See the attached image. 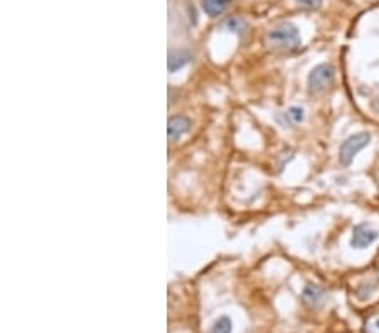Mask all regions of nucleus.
Masks as SVG:
<instances>
[{
	"label": "nucleus",
	"mask_w": 379,
	"mask_h": 333,
	"mask_svg": "<svg viewBox=\"0 0 379 333\" xmlns=\"http://www.w3.org/2000/svg\"><path fill=\"white\" fill-rule=\"evenodd\" d=\"M266 44L275 51H295L302 44L300 31L295 24L281 22L273 27L266 36Z\"/></svg>",
	"instance_id": "1"
},
{
	"label": "nucleus",
	"mask_w": 379,
	"mask_h": 333,
	"mask_svg": "<svg viewBox=\"0 0 379 333\" xmlns=\"http://www.w3.org/2000/svg\"><path fill=\"white\" fill-rule=\"evenodd\" d=\"M369 142H371V137H369V133H357V135H352V137H349L342 145H340V150H339V162H340V165H344V167L351 165V162L354 160V157H356L364 147H367Z\"/></svg>",
	"instance_id": "2"
},
{
	"label": "nucleus",
	"mask_w": 379,
	"mask_h": 333,
	"mask_svg": "<svg viewBox=\"0 0 379 333\" xmlns=\"http://www.w3.org/2000/svg\"><path fill=\"white\" fill-rule=\"evenodd\" d=\"M335 69L330 64H319L309 74V91L310 93H322L334 83Z\"/></svg>",
	"instance_id": "3"
},
{
	"label": "nucleus",
	"mask_w": 379,
	"mask_h": 333,
	"mask_svg": "<svg viewBox=\"0 0 379 333\" xmlns=\"http://www.w3.org/2000/svg\"><path fill=\"white\" fill-rule=\"evenodd\" d=\"M377 236H379V233L376 229H372L371 226L359 224L352 231L351 244H352V248H356V249H364V248H367V246H371L374 241L377 239Z\"/></svg>",
	"instance_id": "4"
},
{
	"label": "nucleus",
	"mask_w": 379,
	"mask_h": 333,
	"mask_svg": "<svg viewBox=\"0 0 379 333\" xmlns=\"http://www.w3.org/2000/svg\"><path fill=\"white\" fill-rule=\"evenodd\" d=\"M193 127V122L189 118L184 117V115H177V117H172L169 120V125H167V135H169L170 142H175L179 140L182 135H185Z\"/></svg>",
	"instance_id": "5"
},
{
	"label": "nucleus",
	"mask_w": 379,
	"mask_h": 333,
	"mask_svg": "<svg viewBox=\"0 0 379 333\" xmlns=\"http://www.w3.org/2000/svg\"><path fill=\"white\" fill-rule=\"evenodd\" d=\"M324 289L320 286H315V284H307L304 293H302V300H304V305L309 308H317L322 305L324 300Z\"/></svg>",
	"instance_id": "6"
},
{
	"label": "nucleus",
	"mask_w": 379,
	"mask_h": 333,
	"mask_svg": "<svg viewBox=\"0 0 379 333\" xmlns=\"http://www.w3.org/2000/svg\"><path fill=\"white\" fill-rule=\"evenodd\" d=\"M304 109L300 108V106H290L287 111H283V113L278 117V122H280L283 127H289V128H294L295 125H299L304 122Z\"/></svg>",
	"instance_id": "7"
},
{
	"label": "nucleus",
	"mask_w": 379,
	"mask_h": 333,
	"mask_svg": "<svg viewBox=\"0 0 379 333\" xmlns=\"http://www.w3.org/2000/svg\"><path fill=\"white\" fill-rule=\"evenodd\" d=\"M191 59H193V54H191L189 51L180 49V51L170 52V56H169V71L170 72H175L177 69L184 67Z\"/></svg>",
	"instance_id": "8"
},
{
	"label": "nucleus",
	"mask_w": 379,
	"mask_h": 333,
	"mask_svg": "<svg viewBox=\"0 0 379 333\" xmlns=\"http://www.w3.org/2000/svg\"><path fill=\"white\" fill-rule=\"evenodd\" d=\"M231 0H203V9L209 17H218L228 9Z\"/></svg>",
	"instance_id": "9"
},
{
	"label": "nucleus",
	"mask_w": 379,
	"mask_h": 333,
	"mask_svg": "<svg viewBox=\"0 0 379 333\" xmlns=\"http://www.w3.org/2000/svg\"><path fill=\"white\" fill-rule=\"evenodd\" d=\"M231 328H233L231 320H229L228 316H221L219 320L214 321V325L209 333H231Z\"/></svg>",
	"instance_id": "10"
},
{
	"label": "nucleus",
	"mask_w": 379,
	"mask_h": 333,
	"mask_svg": "<svg viewBox=\"0 0 379 333\" xmlns=\"http://www.w3.org/2000/svg\"><path fill=\"white\" fill-rule=\"evenodd\" d=\"M377 289V284L376 283H366L362 284V286L357 288L356 291V296L359 298V300H367V298H371V294Z\"/></svg>",
	"instance_id": "11"
},
{
	"label": "nucleus",
	"mask_w": 379,
	"mask_h": 333,
	"mask_svg": "<svg viewBox=\"0 0 379 333\" xmlns=\"http://www.w3.org/2000/svg\"><path fill=\"white\" fill-rule=\"evenodd\" d=\"M295 2L300 9H305V11H315L322 6V0H295Z\"/></svg>",
	"instance_id": "12"
},
{
	"label": "nucleus",
	"mask_w": 379,
	"mask_h": 333,
	"mask_svg": "<svg viewBox=\"0 0 379 333\" xmlns=\"http://www.w3.org/2000/svg\"><path fill=\"white\" fill-rule=\"evenodd\" d=\"M364 333H379V315H374L367 320Z\"/></svg>",
	"instance_id": "13"
},
{
	"label": "nucleus",
	"mask_w": 379,
	"mask_h": 333,
	"mask_svg": "<svg viewBox=\"0 0 379 333\" xmlns=\"http://www.w3.org/2000/svg\"><path fill=\"white\" fill-rule=\"evenodd\" d=\"M226 27L229 29V31H233V32H239V34H241V32H243V29H244V24H243L241 19L231 17V19H228V21H226Z\"/></svg>",
	"instance_id": "14"
},
{
	"label": "nucleus",
	"mask_w": 379,
	"mask_h": 333,
	"mask_svg": "<svg viewBox=\"0 0 379 333\" xmlns=\"http://www.w3.org/2000/svg\"><path fill=\"white\" fill-rule=\"evenodd\" d=\"M372 109L376 111V113H379V96L372 101Z\"/></svg>",
	"instance_id": "15"
}]
</instances>
